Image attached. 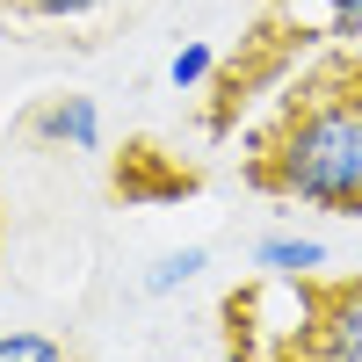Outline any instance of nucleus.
Returning a JSON list of instances; mask_svg holds the SVG:
<instances>
[{
	"instance_id": "obj_1",
	"label": "nucleus",
	"mask_w": 362,
	"mask_h": 362,
	"mask_svg": "<svg viewBox=\"0 0 362 362\" xmlns=\"http://www.w3.org/2000/svg\"><path fill=\"white\" fill-rule=\"evenodd\" d=\"M247 181L261 196L362 218V44H334L276 87Z\"/></svg>"
},
{
	"instance_id": "obj_2",
	"label": "nucleus",
	"mask_w": 362,
	"mask_h": 362,
	"mask_svg": "<svg viewBox=\"0 0 362 362\" xmlns=\"http://www.w3.org/2000/svg\"><path fill=\"white\" fill-rule=\"evenodd\" d=\"M290 362H362V283L312 276V319Z\"/></svg>"
},
{
	"instance_id": "obj_3",
	"label": "nucleus",
	"mask_w": 362,
	"mask_h": 362,
	"mask_svg": "<svg viewBox=\"0 0 362 362\" xmlns=\"http://www.w3.org/2000/svg\"><path fill=\"white\" fill-rule=\"evenodd\" d=\"M22 138L51 145V153H102V109L95 95H44L22 116Z\"/></svg>"
},
{
	"instance_id": "obj_4",
	"label": "nucleus",
	"mask_w": 362,
	"mask_h": 362,
	"mask_svg": "<svg viewBox=\"0 0 362 362\" xmlns=\"http://www.w3.org/2000/svg\"><path fill=\"white\" fill-rule=\"evenodd\" d=\"M189 189H196V167L167 160V145H153V138L124 145V160H116V196L124 203H174Z\"/></svg>"
},
{
	"instance_id": "obj_5",
	"label": "nucleus",
	"mask_w": 362,
	"mask_h": 362,
	"mask_svg": "<svg viewBox=\"0 0 362 362\" xmlns=\"http://www.w3.org/2000/svg\"><path fill=\"white\" fill-rule=\"evenodd\" d=\"M254 268H268V276H319L326 247L319 239H297V232H268V239H254Z\"/></svg>"
},
{
	"instance_id": "obj_6",
	"label": "nucleus",
	"mask_w": 362,
	"mask_h": 362,
	"mask_svg": "<svg viewBox=\"0 0 362 362\" xmlns=\"http://www.w3.org/2000/svg\"><path fill=\"white\" fill-rule=\"evenodd\" d=\"M203 268H210V247H174V254H160L153 268H145V290L167 297V290H181V283H196Z\"/></svg>"
},
{
	"instance_id": "obj_7",
	"label": "nucleus",
	"mask_w": 362,
	"mask_h": 362,
	"mask_svg": "<svg viewBox=\"0 0 362 362\" xmlns=\"http://www.w3.org/2000/svg\"><path fill=\"white\" fill-rule=\"evenodd\" d=\"M0 362H80V348L58 334H0Z\"/></svg>"
},
{
	"instance_id": "obj_8",
	"label": "nucleus",
	"mask_w": 362,
	"mask_h": 362,
	"mask_svg": "<svg viewBox=\"0 0 362 362\" xmlns=\"http://www.w3.org/2000/svg\"><path fill=\"white\" fill-rule=\"evenodd\" d=\"M210 73H218V51H210V44H181V51H174V66H167V80L181 87V95L210 87Z\"/></svg>"
},
{
	"instance_id": "obj_9",
	"label": "nucleus",
	"mask_w": 362,
	"mask_h": 362,
	"mask_svg": "<svg viewBox=\"0 0 362 362\" xmlns=\"http://www.w3.org/2000/svg\"><path fill=\"white\" fill-rule=\"evenodd\" d=\"M0 8H15V15H37V22H80V15H95L102 0H0Z\"/></svg>"
},
{
	"instance_id": "obj_10",
	"label": "nucleus",
	"mask_w": 362,
	"mask_h": 362,
	"mask_svg": "<svg viewBox=\"0 0 362 362\" xmlns=\"http://www.w3.org/2000/svg\"><path fill=\"white\" fill-rule=\"evenodd\" d=\"M362 37V0H326V44H355Z\"/></svg>"
},
{
	"instance_id": "obj_11",
	"label": "nucleus",
	"mask_w": 362,
	"mask_h": 362,
	"mask_svg": "<svg viewBox=\"0 0 362 362\" xmlns=\"http://www.w3.org/2000/svg\"><path fill=\"white\" fill-rule=\"evenodd\" d=\"M261 8H268V0H261Z\"/></svg>"
}]
</instances>
